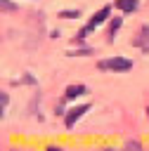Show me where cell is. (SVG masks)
Returning a JSON list of instances; mask_svg holds the SVG:
<instances>
[{
    "label": "cell",
    "instance_id": "7",
    "mask_svg": "<svg viewBox=\"0 0 149 151\" xmlns=\"http://www.w3.org/2000/svg\"><path fill=\"white\" fill-rule=\"evenodd\" d=\"M118 26H121V17L118 19H111V24H109V40H114V33L118 31Z\"/></svg>",
    "mask_w": 149,
    "mask_h": 151
},
{
    "label": "cell",
    "instance_id": "9",
    "mask_svg": "<svg viewBox=\"0 0 149 151\" xmlns=\"http://www.w3.org/2000/svg\"><path fill=\"white\" fill-rule=\"evenodd\" d=\"M125 146H128V149H142V144H140V142H135V139H130Z\"/></svg>",
    "mask_w": 149,
    "mask_h": 151
},
{
    "label": "cell",
    "instance_id": "10",
    "mask_svg": "<svg viewBox=\"0 0 149 151\" xmlns=\"http://www.w3.org/2000/svg\"><path fill=\"white\" fill-rule=\"evenodd\" d=\"M2 9H5V12H7V9L12 12V9H17V5H12V2H7V0H2Z\"/></svg>",
    "mask_w": 149,
    "mask_h": 151
},
{
    "label": "cell",
    "instance_id": "1",
    "mask_svg": "<svg viewBox=\"0 0 149 151\" xmlns=\"http://www.w3.org/2000/svg\"><path fill=\"white\" fill-rule=\"evenodd\" d=\"M97 68L99 71H130L132 68V61L125 59V57H114V59L97 61Z\"/></svg>",
    "mask_w": 149,
    "mask_h": 151
},
{
    "label": "cell",
    "instance_id": "4",
    "mask_svg": "<svg viewBox=\"0 0 149 151\" xmlns=\"http://www.w3.org/2000/svg\"><path fill=\"white\" fill-rule=\"evenodd\" d=\"M132 45H135V47H140L142 52H149V26H142V28L137 31V35H135Z\"/></svg>",
    "mask_w": 149,
    "mask_h": 151
},
{
    "label": "cell",
    "instance_id": "6",
    "mask_svg": "<svg viewBox=\"0 0 149 151\" xmlns=\"http://www.w3.org/2000/svg\"><path fill=\"white\" fill-rule=\"evenodd\" d=\"M116 7L121 12H125V14H130V12L137 9V0H116Z\"/></svg>",
    "mask_w": 149,
    "mask_h": 151
},
{
    "label": "cell",
    "instance_id": "11",
    "mask_svg": "<svg viewBox=\"0 0 149 151\" xmlns=\"http://www.w3.org/2000/svg\"><path fill=\"white\" fill-rule=\"evenodd\" d=\"M61 17H78V12L76 9H66V12H61Z\"/></svg>",
    "mask_w": 149,
    "mask_h": 151
},
{
    "label": "cell",
    "instance_id": "12",
    "mask_svg": "<svg viewBox=\"0 0 149 151\" xmlns=\"http://www.w3.org/2000/svg\"><path fill=\"white\" fill-rule=\"evenodd\" d=\"M147 116H149V109H147Z\"/></svg>",
    "mask_w": 149,
    "mask_h": 151
},
{
    "label": "cell",
    "instance_id": "2",
    "mask_svg": "<svg viewBox=\"0 0 149 151\" xmlns=\"http://www.w3.org/2000/svg\"><path fill=\"white\" fill-rule=\"evenodd\" d=\"M109 12H111V7H109V5H104V7L99 9V12H95V14H92V19L88 21V26H85V31L90 33V31H95V28H97L99 24H104V21L109 19Z\"/></svg>",
    "mask_w": 149,
    "mask_h": 151
},
{
    "label": "cell",
    "instance_id": "3",
    "mask_svg": "<svg viewBox=\"0 0 149 151\" xmlns=\"http://www.w3.org/2000/svg\"><path fill=\"white\" fill-rule=\"evenodd\" d=\"M88 111H90V104H83V106L71 109V111L64 116V125H66V127H73V125H76V120H78V118H83Z\"/></svg>",
    "mask_w": 149,
    "mask_h": 151
},
{
    "label": "cell",
    "instance_id": "8",
    "mask_svg": "<svg viewBox=\"0 0 149 151\" xmlns=\"http://www.w3.org/2000/svg\"><path fill=\"white\" fill-rule=\"evenodd\" d=\"M7 104H9V99H7V92H0V106H2V113L7 111Z\"/></svg>",
    "mask_w": 149,
    "mask_h": 151
},
{
    "label": "cell",
    "instance_id": "5",
    "mask_svg": "<svg viewBox=\"0 0 149 151\" xmlns=\"http://www.w3.org/2000/svg\"><path fill=\"white\" fill-rule=\"evenodd\" d=\"M80 94H85V85H69L64 90V99H76Z\"/></svg>",
    "mask_w": 149,
    "mask_h": 151
}]
</instances>
